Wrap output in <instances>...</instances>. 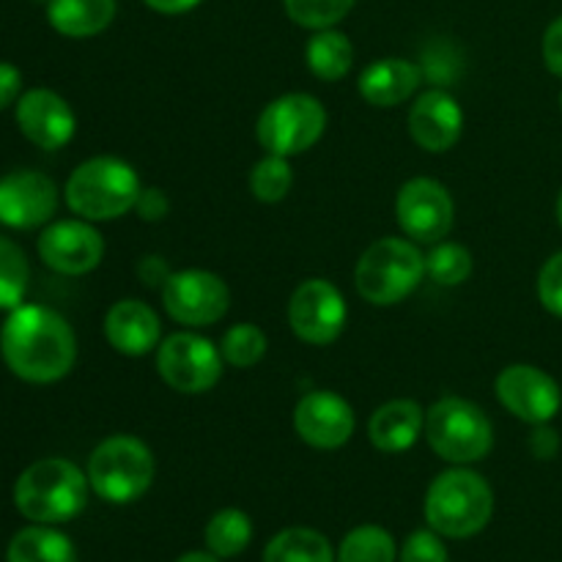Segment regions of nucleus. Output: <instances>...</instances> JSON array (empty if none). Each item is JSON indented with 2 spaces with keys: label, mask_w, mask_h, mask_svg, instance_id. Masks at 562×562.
<instances>
[{
  "label": "nucleus",
  "mask_w": 562,
  "mask_h": 562,
  "mask_svg": "<svg viewBox=\"0 0 562 562\" xmlns=\"http://www.w3.org/2000/svg\"><path fill=\"white\" fill-rule=\"evenodd\" d=\"M0 355L22 382L53 384L75 368L77 338L60 313L42 305H20L0 329Z\"/></svg>",
  "instance_id": "1"
},
{
  "label": "nucleus",
  "mask_w": 562,
  "mask_h": 562,
  "mask_svg": "<svg viewBox=\"0 0 562 562\" xmlns=\"http://www.w3.org/2000/svg\"><path fill=\"white\" fill-rule=\"evenodd\" d=\"M88 477L66 459H42L14 483V505L36 525H64L82 514L88 503Z\"/></svg>",
  "instance_id": "2"
},
{
  "label": "nucleus",
  "mask_w": 562,
  "mask_h": 562,
  "mask_svg": "<svg viewBox=\"0 0 562 562\" xmlns=\"http://www.w3.org/2000/svg\"><path fill=\"white\" fill-rule=\"evenodd\" d=\"M140 190V179L130 162L119 157H93L71 170L64 192L77 217L104 223L132 212Z\"/></svg>",
  "instance_id": "3"
},
{
  "label": "nucleus",
  "mask_w": 562,
  "mask_h": 562,
  "mask_svg": "<svg viewBox=\"0 0 562 562\" xmlns=\"http://www.w3.org/2000/svg\"><path fill=\"white\" fill-rule=\"evenodd\" d=\"M494 492L472 470L442 472L428 486L426 494V521L434 532L445 538H472L492 521Z\"/></svg>",
  "instance_id": "4"
},
{
  "label": "nucleus",
  "mask_w": 562,
  "mask_h": 562,
  "mask_svg": "<svg viewBox=\"0 0 562 562\" xmlns=\"http://www.w3.org/2000/svg\"><path fill=\"white\" fill-rule=\"evenodd\" d=\"M426 278V256L415 241L384 236L360 256L355 269V285L366 302L390 307L404 302Z\"/></svg>",
  "instance_id": "5"
},
{
  "label": "nucleus",
  "mask_w": 562,
  "mask_h": 562,
  "mask_svg": "<svg viewBox=\"0 0 562 562\" xmlns=\"http://www.w3.org/2000/svg\"><path fill=\"white\" fill-rule=\"evenodd\" d=\"M154 453L143 439L119 434L99 445L88 459V483L93 492L113 505H126L140 499L151 488Z\"/></svg>",
  "instance_id": "6"
},
{
  "label": "nucleus",
  "mask_w": 562,
  "mask_h": 562,
  "mask_svg": "<svg viewBox=\"0 0 562 562\" xmlns=\"http://www.w3.org/2000/svg\"><path fill=\"white\" fill-rule=\"evenodd\" d=\"M426 439L439 459L450 464H475L494 448V426L486 412L467 398H439L426 412Z\"/></svg>",
  "instance_id": "7"
},
{
  "label": "nucleus",
  "mask_w": 562,
  "mask_h": 562,
  "mask_svg": "<svg viewBox=\"0 0 562 562\" xmlns=\"http://www.w3.org/2000/svg\"><path fill=\"white\" fill-rule=\"evenodd\" d=\"M327 130V110L311 93H285L261 110L256 137L267 154L296 157L322 140Z\"/></svg>",
  "instance_id": "8"
},
{
  "label": "nucleus",
  "mask_w": 562,
  "mask_h": 562,
  "mask_svg": "<svg viewBox=\"0 0 562 562\" xmlns=\"http://www.w3.org/2000/svg\"><path fill=\"white\" fill-rule=\"evenodd\" d=\"M157 371L176 393L201 395L223 376V355L203 335L176 333L157 346Z\"/></svg>",
  "instance_id": "9"
},
{
  "label": "nucleus",
  "mask_w": 562,
  "mask_h": 562,
  "mask_svg": "<svg viewBox=\"0 0 562 562\" xmlns=\"http://www.w3.org/2000/svg\"><path fill=\"white\" fill-rule=\"evenodd\" d=\"M162 305L181 327H209L228 313L231 291L220 274L206 269H181L162 285Z\"/></svg>",
  "instance_id": "10"
},
{
  "label": "nucleus",
  "mask_w": 562,
  "mask_h": 562,
  "mask_svg": "<svg viewBox=\"0 0 562 562\" xmlns=\"http://www.w3.org/2000/svg\"><path fill=\"white\" fill-rule=\"evenodd\" d=\"M398 225L417 245H437L450 234L456 220L453 198L437 179H409L395 198Z\"/></svg>",
  "instance_id": "11"
},
{
  "label": "nucleus",
  "mask_w": 562,
  "mask_h": 562,
  "mask_svg": "<svg viewBox=\"0 0 562 562\" xmlns=\"http://www.w3.org/2000/svg\"><path fill=\"white\" fill-rule=\"evenodd\" d=\"M289 324L300 340L329 346L346 327V300L329 280L313 278L296 285L289 302Z\"/></svg>",
  "instance_id": "12"
},
{
  "label": "nucleus",
  "mask_w": 562,
  "mask_h": 562,
  "mask_svg": "<svg viewBox=\"0 0 562 562\" xmlns=\"http://www.w3.org/2000/svg\"><path fill=\"white\" fill-rule=\"evenodd\" d=\"M494 390H497L499 404L530 426L554 420L562 406L560 384L536 366L516 362V366L503 368Z\"/></svg>",
  "instance_id": "13"
},
{
  "label": "nucleus",
  "mask_w": 562,
  "mask_h": 562,
  "mask_svg": "<svg viewBox=\"0 0 562 562\" xmlns=\"http://www.w3.org/2000/svg\"><path fill=\"white\" fill-rule=\"evenodd\" d=\"M38 256L58 274H88L102 263L104 239L88 220H60L38 236Z\"/></svg>",
  "instance_id": "14"
},
{
  "label": "nucleus",
  "mask_w": 562,
  "mask_h": 562,
  "mask_svg": "<svg viewBox=\"0 0 562 562\" xmlns=\"http://www.w3.org/2000/svg\"><path fill=\"white\" fill-rule=\"evenodd\" d=\"M58 212V187L38 170H14L0 179V223L9 228H38Z\"/></svg>",
  "instance_id": "15"
},
{
  "label": "nucleus",
  "mask_w": 562,
  "mask_h": 562,
  "mask_svg": "<svg viewBox=\"0 0 562 562\" xmlns=\"http://www.w3.org/2000/svg\"><path fill=\"white\" fill-rule=\"evenodd\" d=\"M294 428L311 448L338 450L355 434V409L333 390H313L296 404Z\"/></svg>",
  "instance_id": "16"
},
{
  "label": "nucleus",
  "mask_w": 562,
  "mask_h": 562,
  "mask_svg": "<svg viewBox=\"0 0 562 562\" xmlns=\"http://www.w3.org/2000/svg\"><path fill=\"white\" fill-rule=\"evenodd\" d=\"M16 124L20 132L44 151L64 148L75 137L77 119L69 102L49 88H33L16 102Z\"/></svg>",
  "instance_id": "17"
},
{
  "label": "nucleus",
  "mask_w": 562,
  "mask_h": 562,
  "mask_svg": "<svg viewBox=\"0 0 562 562\" xmlns=\"http://www.w3.org/2000/svg\"><path fill=\"white\" fill-rule=\"evenodd\" d=\"M464 132V110L448 91H426L415 99L409 110V135L420 148L431 154H445L461 140Z\"/></svg>",
  "instance_id": "18"
},
{
  "label": "nucleus",
  "mask_w": 562,
  "mask_h": 562,
  "mask_svg": "<svg viewBox=\"0 0 562 562\" xmlns=\"http://www.w3.org/2000/svg\"><path fill=\"white\" fill-rule=\"evenodd\" d=\"M162 324L151 305L140 300H119L104 316V338L119 355L143 357L159 346Z\"/></svg>",
  "instance_id": "19"
},
{
  "label": "nucleus",
  "mask_w": 562,
  "mask_h": 562,
  "mask_svg": "<svg viewBox=\"0 0 562 562\" xmlns=\"http://www.w3.org/2000/svg\"><path fill=\"white\" fill-rule=\"evenodd\" d=\"M426 431V412L417 401L395 398L379 406L368 420V439L382 453H404Z\"/></svg>",
  "instance_id": "20"
},
{
  "label": "nucleus",
  "mask_w": 562,
  "mask_h": 562,
  "mask_svg": "<svg viewBox=\"0 0 562 562\" xmlns=\"http://www.w3.org/2000/svg\"><path fill=\"white\" fill-rule=\"evenodd\" d=\"M420 66L406 58H379L360 75V97L373 108L404 104L420 86Z\"/></svg>",
  "instance_id": "21"
},
{
  "label": "nucleus",
  "mask_w": 562,
  "mask_h": 562,
  "mask_svg": "<svg viewBox=\"0 0 562 562\" xmlns=\"http://www.w3.org/2000/svg\"><path fill=\"white\" fill-rule=\"evenodd\" d=\"M115 0H49L47 20L60 36L91 38L113 22Z\"/></svg>",
  "instance_id": "22"
},
{
  "label": "nucleus",
  "mask_w": 562,
  "mask_h": 562,
  "mask_svg": "<svg viewBox=\"0 0 562 562\" xmlns=\"http://www.w3.org/2000/svg\"><path fill=\"white\" fill-rule=\"evenodd\" d=\"M307 69L318 77V80L338 82L349 75L351 64H355V47H351L349 36L333 27H324L311 36L305 47Z\"/></svg>",
  "instance_id": "23"
},
{
  "label": "nucleus",
  "mask_w": 562,
  "mask_h": 562,
  "mask_svg": "<svg viewBox=\"0 0 562 562\" xmlns=\"http://www.w3.org/2000/svg\"><path fill=\"white\" fill-rule=\"evenodd\" d=\"M9 562H77L75 543L49 525L25 527L9 543Z\"/></svg>",
  "instance_id": "24"
},
{
  "label": "nucleus",
  "mask_w": 562,
  "mask_h": 562,
  "mask_svg": "<svg viewBox=\"0 0 562 562\" xmlns=\"http://www.w3.org/2000/svg\"><path fill=\"white\" fill-rule=\"evenodd\" d=\"M263 562H335V554L322 532L289 527L267 543Z\"/></svg>",
  "instance_id": "25"
},
{
  "label": "nucleus",
  "mask_w": 562,
  "mask_h": 562,
  "mask_svg": "<svg viewBox=\"0 0 562 562\" xmlns=\"http://www.w3.org/2000/svg\"><path fill=\"white\" fill-rule=\"evenodd\" d=\"M252 541V521L245 510L225 508L206 525V547L217 558H236Z\"/></svg>",
  "instance_id": "26"
},
{
  "label": "nucleus",
  "mask_w": 562,
  "mask_h": 562,
  "mask_svg": "<svg viewBox=\"0 0 562 562\" xmlns=\"http://www.w3.org/2000/svg\"><path fill=\"white\" fill-rule=\"evenodd\" d=\"M395 538L379 525L355 527L338 549V562H395Z\"/></svg>",
  "instance_id": "27"
},
{
  "label": "nucleus",
  "mask_w": 562,
  "mask_h": 562,
  "mask_svg": "<svg viewBox=\"0 0 562 562\" xmlns=\"http://www.w3.org/2000/svg\"><path fill=\"white\" fill-rule=\"evenodd\" d=\"M31 280V267H27L25 252L20 245L0 236V311H14L22 305Z\"/></svg>",
  "instance_id": "28"
},
{
  "label": "nucleus",
  "mask_w": 562,
  "mask_h": 562,
  "mask_svg": "<svg viewBox=\"0 0 562 562\" xmlns=\"http://www.w3.org/2000/svg\"><path fill=\"white\" fill-rule=\"evenodd\" d=\"M294 184V170H291L289 157L267 154L258 159L250 170V192L261 203H280L291 192Z\"/></svg>",
  "instance_id": "29"
},
{
  "label": "nucleus",
  "mask_w": 562,
  "mask_h": 562,
  "mask_svg": "<svg viewBox=\"0 0 562 562\" xmlns=\"http://www.w3.org/2000/svg\"><path fill=\"white\" fill-rule=\"evenodd\" d=\"M426 274L439 285H461L472 274V252L456 241H437L426 256Z\"/></svg>",
  "instance_id": "30"
},
{
  "label": "nucleus",
  "mask_w": 562,
  "mask_h": 562,
  "mask_svg": "<svg viewBox=\"0 0 562 562\" xmlns=\"http://www.w3.org/2000/svg\"><path fill=\"white\" fill-rule=\"evenodd\" d=\"M220 355L234 368H252L267 355V335L256 324H234L220 340Z\"/></svg>",
  "instance_id": "31"
},
{
  "label": "nucleus",
  "mask_w": 562,
  "mask_h": 562,
  "mask_svg": "<svg viewBox=\"0 0 562 562\" xmlns=\"http://www.w3.org/2000/svg\"><path fill=\"white\" fill-rule=\"evenodd\" d=\"M357 0H283L285 14L307 31L333 27L355 9Z\"/></svg>",
  "instance_id": "32"
},
{
  "label": "nucleus",
  "mask_w": 562,
  "mask_h": 562,
  "mask_svg": "<svg viewBox=\"0 0 562 562\" xmlns=\"http://www.w3.org/2000/svg\"><path fill=\"white\" fill-rule=\"evenodd\" d=\"M538 300L552 316L562 318V250L554 252L538 274Z\"/></svg>",
  "instance_id": "33"
},
{
  "label": "nucleus",
  "mask_w": 562,
  "mask_h": 562,
  "mask_svg": "<svg viewBox=\"0 0 562 562\" xmlns=\"http://www.w3.org/2000/svg\"><path fill=\"white\" fill-rule=\"evenodd\" d=\"M401 562H448V549L434 530H417L406 538Z\"/></svg>",
  "instance_id": "34"
},
{
  "label": "nucleus",
  "mask_w": 562,
  "mask_h": 562,
  "mask_svg": "<svg viewBox=\"0 0 562 562\" xmlns=\"http://www.w3.org/2000/svg\"><path fill=\"white\" fill-rule=\"evenodd\" d=\"M135 212L143 223H159V220L168 217L170 212L168 195H165L159 187H146V190H140V195H137Z\"/></svg>",
  "instance_id": "35"
},
{
  "label": "nucleus",
  "mask_w": 562,
  "mask_h": 562,
  "mask_svg": "<svg viewBox=\"0 0 562 562\" xmlns=\"http://www.w3.org/2000/svg\"><path fill=\"white\" fill-rule=\"evenodd\" d=\"M541 49H543V64H547V69L552 71V75L562 77V16H558V20L547 27Z\"/></svg>",
  "instance_id": "36"
},
{
  "label": "nucleus",
  "mask_w": 562,
  "mask_h": 562,
  "mask_svg": "<svg viewBox=\"0 0 562 562\" xmlns=\"http://www.w3.org/2000/svg\"><path fill=\"white\" fill-rule=\"evenodd\" d=\"M22 91V71L14 64L0 60V110L11 108L20 99Z\"/></svg>",
  "instance_id": "37"
},
{
  "label": "nucleus",
  "mask_w": 562,
  "mask_h": 562,
  "mask_svg": "<svg viewBox=\"0 0 562 562\" xmlns=\"http://www.w3.org/2000/svg\"><path fill=\"white\" fill-rule=\"evenodd\" d=\"M530 450L536 459L541 461H549L558 456L560 450V437L554 428H549L547 423H541V426H536V431L530 434Z\"/></svg>",
  "instance_id": "38"
},
{
  "label": "nucleus",
  "mask_w": 562,
  "mask_h": 562,
  "mask_svg": "<svg viewBox=\"0 0 562 562\" xmlns=\"http://www.w3.org/2000/svg\"><path fill=\"white\" fill-rule=\"evenodd\" d=\"M137 274H140L143 285H148V289H154V285H165L168 283V278L173 272L168 269V263H165V258L159 256H146L140 261V267H137Z\"/></svg>",
  "instance_id": "39"
},
{
  "label": "nucleus",
  "mask_w": 562,
  "mask_h": 562,
  "mask_svg": "<svg viewBox=\"0 0 562 562\" xmlns=\"http://www.w3.org/2000/svg\"><path fill=\"white\" fill-rule=\"evenodd\" d=\"M143 3H146L151 11H159V14L176 16V14H187V11H192L201 0H143Z\"/></svg>",
  "instance_id": "40"
},
{
  "label": "nucleus",
  "mask_w": 562,
  "mask_h": 562,
  "mask_svg": "<svg viewBox=\"0 0 562 562\" xmlns=\"http://www.w3.org/2000/svg\"><path fill=\"white\" fill-rule=\"evenodd\" d=\"M176 562H220L217 560V554H203V552H190V554H184V558H179Z\"/></svg>",
  "instance_id": "41"
},
{
  "label": "nucleus",
  "mask_w": 562,
  "mask_h": 562,
  "mask_svg": "<svg viewBox=\"0 0 562 562\" xmlns=\"http://www.w3.org/2000/svg\"><path fill=\"white\" fill-rule=\"evenodd\" d=\"M558 223H560V228H562V192H560V198H558Z\"/></svg>",
  "instance_id": "42"
},
{
  "label": "nucleus",
  "mask_w": 562,
  "mask_h": 562,
  "mask_svg": "<svg viewBox=\"0 0 562 562\" xmlns=\"http://www.w3.org/2000/svg\"><path fill=\"white\" fill-rule=\"evenodd\" d=\"M560 110H562V93H560Z\"/></svg>",
  "instance_id": "43"
}]
</instances>
